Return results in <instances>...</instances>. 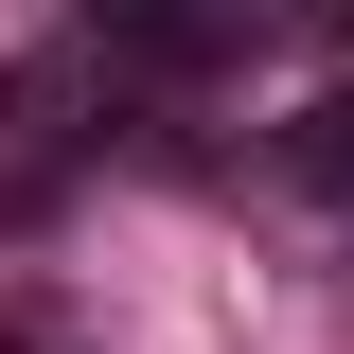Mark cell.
<instances>
[{
	"label": "cell",
	"instance_id": "obj_1",
	"mask_svg": "<svg viewBox=\"0 0 354 354\" xmlns=\"http://www.w3.org/2000/svg\"><path fill=\"white\" fill-rule=\"evenodd\" d=\"M354 53V0H53V36L0 71V230L88 177H213L248 106Z\"/></svg>",
	"mask_w": 354,
	"mask_h": 354
}]
</instances>
